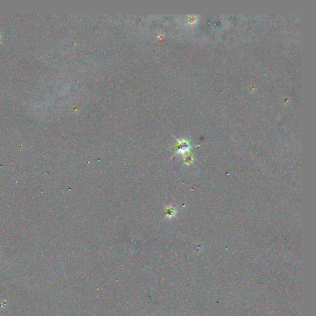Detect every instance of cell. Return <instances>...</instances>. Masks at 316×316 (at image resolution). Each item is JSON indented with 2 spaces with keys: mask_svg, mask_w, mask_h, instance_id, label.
I'll list each match as a JSON object with an SVG mask.
<instances>
[{
  "mask_svg": "<svg viewBox=\"0 0 316 316\" xmlns=\"http://www.w3.org/2000/svg\"><path fill=\"white\" fill-rule=\"evenodd\" d=\"M177 140V144L175 146V151L176 153L175 154L180 153L183 155H185L186 153H189V149L192 147L191 144L189 143V142L186 140H179L176 138Z\"/></svg>",
  "mask_w": 316,
  "mask_h": 316,
  "instance_id": "cell-1",
  "label": "cell"
},
{
  "mask_svg": "<svg viewBox=\"0 0 316 316\" xmlns=\"http://www.w3.org/2000/svg\"><path fill=\"white\" fill-rule=\"evenodd\" d=\"M177 213V210L172 206L166 207V216L169 219L175 217Z\"/></svg>",
  "mask_w": 316,
  "mask_h": 316,
  "instance_id": "cell-2",
  "label": "cell"
},
{
  "mask_svg": "<svg viewBox=\"0 0 316 316\" xmlns=\"http://www.w3.org/2000/svg\"><path fill=\"white\" fill-rule=\"evenodd\" d=\"M183 161L186 164H190L192 163L193 161V157L192 154H191L189 152L186 153L185 155H183Z\"/></svg>",
  "mask_w": 316,
  "mask_h": 316,
  "instance_id": "cell-3",
  "label": "cell"
},
{
  "mask_svg": "<svg viewBox=\"0 0 316 316\" xmlns=\"http://www.w3.org/2000/svg\"><path fill=\"white\" fill-rule=\"evenodd\" d=\"M1 35H0V39H1Z\"/></svg>",
  "mask_w": 316,
  "mask_h": 316,
  "instance_id": "cell-4",
  "label": "cell"
}]
</instances>
